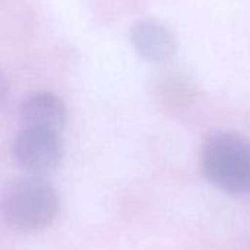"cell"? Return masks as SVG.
Instances as JSON below:
<instances>
[{
	"mask_svg": "<svg viewBox=\"0 0 250 250\" xmlns=\"http://www.w3.org/2000/svg\"><path fill=\"white\" fill-rule=\"evenodd\" d=\"M205 179L230 196L250 195V141L236 132H215L202 146Z\"/></svg>",
	"mask_w": 250,
	"mask_h": 250,
	"instance_id": "1",
	"label": "cell"
},
{
	"mask_svg": "<svg viewBox=\"0 0 250 250\" xmlns=\"http://www.w3.org/2000/svg\"><path fill=\"white\" fill-rule=\"evenodd\" d=\"M6 224L19 233H38L48 229L59 212L56 189L42 177L28 176L13 180L3 195Z\"/></svg>",
	"mask_w": 250,
	"mask_h": 250,
	"instance_id": "2",
	"label": "cell"
},
{
	"mask_svg": "<svg viewBox=\"0 0 250 250\" xmlns=\"http://www.w3.org/2000/svg\"><path fill=\"white\" fill-rule=\"evenodd\" d=\"M63 154L64 146L59 132L22 127L15 138V160L28 176L44 177L53 173L60 166Z\"/></svg>",
	"mask_w": 250,
	"mask_h": 250,
	"instance_id": "3",
	"label": "cell"
},
{
	"mask_svg": "<svg viewBox=\"0 0 250 250\" xmlns=\"http://www.w3.org/2000/svg\"><path fill=\"white\" fill-rule=\"evenodd\" d=\"M130 41L136 53L152 63L167 62L177 51L174 32L164 22L152 18L141 19L133 23Z\"/></svg>",
	"mask_w": 250,
	"mask_h": 250,
	"instance_id": "4",
	"label": "cell"
},
{
	"mask_svg": "<svg viewBox=\"0 0 250 250\" xmlns=\"http://www.w3.org/2000/svg\"><path fill=\"white\" fill-rule=\"evenodd\" d=\"M66 105L63 100L50 91H37L26 97L19 107L22 127L62 132L66 125Z\"/></svg>",
	"mask_w": 250,
	"mask_h": 250,
	"instance_id": "5",
	"label": "cell"
}]
</instances>
